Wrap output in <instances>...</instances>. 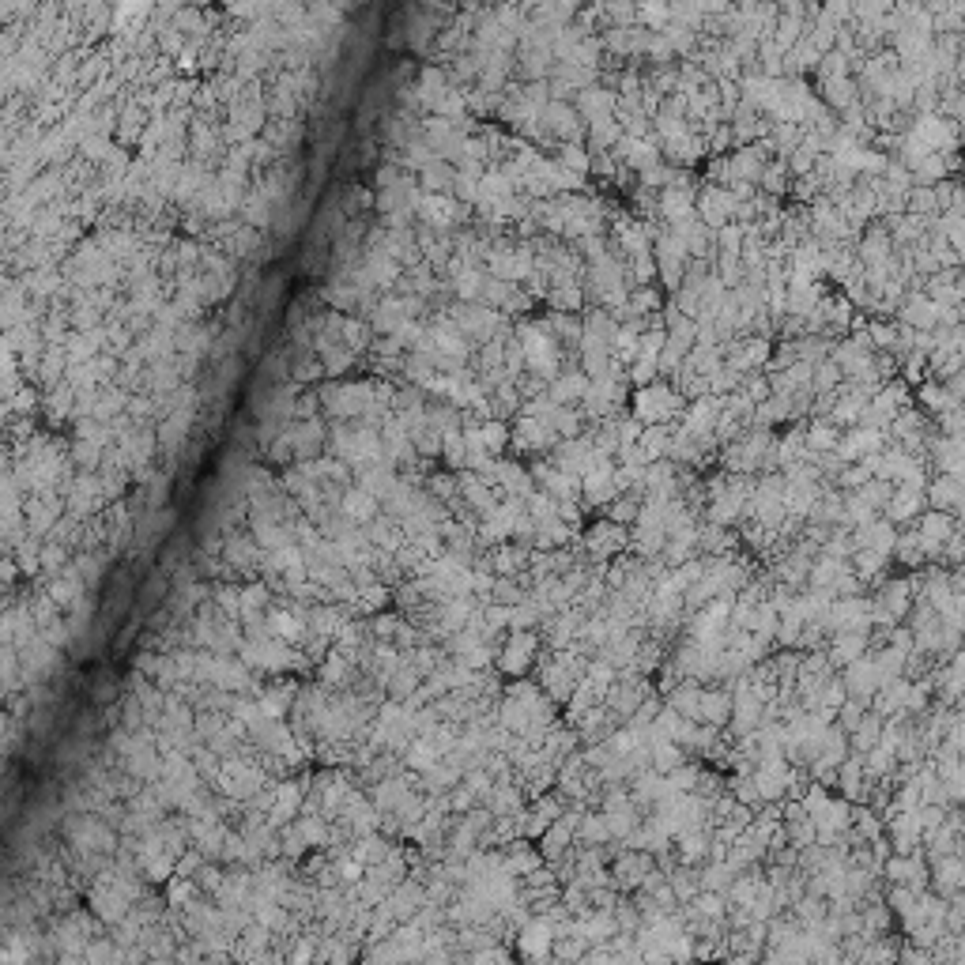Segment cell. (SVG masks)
<instances>
[{
    "label": "cell",
    "instance_id": "21",
    "mask_svg": "<svg viewBox=\"0 0 965 965\" xmlns=\"http://www.w3.org/2000/svg\"><path fill=\"white\" fill-rule=\"evenodd\" d=\"M460 498H464L468 509H475L483 521L498 509V491H494V483L479 472H460Z\"/></svg>",
    "mask_w": 965,
    "mask_h": 965
},
{
    "label": "cell",
    "instance_id": "25",
    "mask_svg": "<svg viewBox=\"0 0 965 965\" xmlns=\"http://www.w3.org/2000/svg\"><path fill=\"white\" fill-rule=\"evenodd\" d=\"M732 702H736V694L728 687H705L702 694V724H709V728H724V724H732Z\"/></svg>",
    "mask_w": 965,
    "mask_h": 965
},
{
    "label": "cell",
    "instance_id": "30",
    "mask_svg": "<svg viewBox=\"0 0 965 965\" xmlns=\"http://www.w3.org/2000/svg\"><path fill=\"white\" fill-rule=\"evenodd\" d=\"M913 400H916V408L924 411L928 419H939V415H947V411L958 404L943 381H924L920 389H913Z\"/></svg>",
    "mask_w": 965,
    "mask_h": 965
},
{
    "label": "cell",
    "instance_id": "31",
    "mask_svg": "<svg viewBox=\"0 0 965 965\" xmlns=\"http://www.w3.org/2000/svg\"><path fill=\"white\" fill-rule=\"evenodd\" d=\"M453 185H457V166L453 163H430L419 174V189H423L426 197H453Z\"/></svg>",
    "mask_w": 965,
    "mask_h": 965
},
{
    "label": "cell",
    "instance_id": "41",
    "mask_svg": "<svg viewBox=\"0 0 965 965\" xmlns=\"http://www.w3.org/2000/svg\"><path fill=\"white\" fill-rule=\"evenodd\" d=\"M641 502H645V498H638V494H619V498L604 509V517L622 524V528H630V524H638L641 517Z\"/></svg>",
    "mask_w": 965,
    "mask_h": 965
},
{
    "label": "cell",
    "instance_id": "10",
    "mask_svg": "<svg viewBox=\"0 0 965 965\" xmlns=\"http://www.w3.org/2000/svg\"><path fill=\"white\" fill-rule=\"evenodd\" d=\"M619 464L615 460H600L589 475H581V506L585 509H607L615 498H619Z\"/></svg>",
    "mask_w": 965,
    "mask_h": 965
},
{
    "label": "cell",
    "instance_id": "28",
    "mask_svg": "<svg viewBox=\"0 0 965 965\" xmlns=\"http://www.w3.org/2000/svg\"><path fill=\"white\" fill-rule=\"evenodd\" d=\"M340 513H344L351 524H370L377 521V513H381V502H377L374 494H366L362 487H351V491L340 498Z\"/></svg>",
    "mask_w": 965,
    "mask_h": 965
},
{
    "label": "cell",
    "instance_id": "44",
    "mask_svg": "<svg viewBox=\"0 0 965 965\" xmlns=\"http://www.w3.org/2000/svg\"><path fill=\"white\" fill-rule=\"evenodd\" d=\"M901 362V381L905 385H913V389H920L924 381H928V355H920V351H909Z\"/></svg>",
    "mask_w": 965,
    "mask_h": 965
},
{
    "label": "cell",
    "instance_id": "45",
    "mask_svg": "<svg viewBox=\"0 0 965 965\" xmlns=\"http://www.w3.org/2000/svg\"><path fill=\"white\" fill-rule=\"evenodd\" d=\"M871 479H875V475L867 472L864 464H845V468H841V475L834 479V487H837V491L852 494V491H860V487H867Z\"/></svg>",
    "mask_w": 965,
    "mask_h": 965
},
{
    "label": "cell",
    "instance_id": "7",
    "mask_svg": "<svg viewBox=\"0 0 965 965\" xmlns=\"http://www.w3.org/2000/svg\"><path fill=\"white\" fill-rule=\"evenodd\" d=\"M656 219L664 227H683L690 219H698V185L683 181V185H671L656 200Z\"/></svg>",
    "mask_w": 965,
    "mask_h": 965
},
{
    "label": "cell",
    "instance_id": "20",
    "mask_svg": "<svg viewBox=\"0 0 965 965\" xmlns=\"http://www.w3.org/2000/svg\"><path fill=\"white\" fill-rule=\"evenodd\" d=\"M898 325L913 328V332H935L939 328V306L924 291H909L898 306Z\"/></svg>",
    "mask_w": 965,
    "mask_h": 965
},
{
    "label": "cell",
    "instance_id": "9",
    "mask_svg": "<svg viewBox=\"0 0 965 965\" xmlns=\"http://www.w3.org/2000/svg\"><path fill=\"white\" fill-rule=\"evenodd\" d=\"M736 212H739V200L732 189H720V185H702V189H698V219H702L713 234L732 227V223H736Z\"/></svg>",
    "mask_w": 965,
    "mask_h": 965
},
{
    "label": "cell",
    "instance_id": "14",
    "mask_svg": "<svg viewBox=\"0 0 965 965\" xmlns=\"http://www.w3.org/2000/svg\"><path fill=\"white\" fill-rule=\"evenodd\" d=\"M894 257H898V249H894V238H890L883 219L867 223L860 242H856V261L864 264V268H875V264H890Z\"/></svg>",
    "mask_w": 965,
    "mask_h": 965
},
{
    "label": "cell",
    "instance_id": "18",
    "mask_svg": "<svg viewBox=\"0 0 965 965\" xmlns=\"http://www.w3.org/2000/svg\"><path fill=\"white\" fill-rule=\"evenodd\" d=\"M920 513H928V494L924 491H909V487H894V498L886 502L883 517L894 528H913L920 521Z\"/></svg>",
    "mask_w": 965,
    "mask_h": 965
},
{
    "label": "cell",
    "instance_id": "4",
    "mask_svg": "<svg viewBox=\"0 0 965 965\" xmlns=\"http://www.w3.org/2000/svg\"><path fill=\"white\" fill-rule=\"evenodd\" d=\"M558 445H562V438L555 434L551 419H536V415H517L513 419V449L521 457L543 460L551 457Z\"/></svg>",
    "mask_w": 965,
    "mask_h": 965
},
{
    "label": "cell",
    "instance_id": "12",
    "mask_svg": "<svg viewBox=\"0 0 965 965\" xmlns=\"http://www.w3.org/2000/svg\"><path fill=\"white\" fill-rule=\"evenodd\" d=\"M769 163H773V155H769L766 144L736 148L728 155V189H732V185H754V189H758V181H762Z\"/></svg>",
    "mask_w": 965,
    "mask_h": 965
},
{
    "label": "cell",
    "instance_id": "34",
    "mask_svg": "<svg viewBox=\"0 0 965 965\" xmlns=\"http://www.w3.org/2000/svg\"><path fill=\"white\" fill-rule=\"evenodd\" d=\"M479 438H483V449L491 460H502L513 449V426L502 423V419H483L479 423Z\"/></svg>",
    "mask_w": 965,
    "mask_h": 965
},
{
    "label": "cell",
    "instance_id": "38",
    "mask_svg": "<svg viewBox=\"0 0 965 965\" xmlns=\"http://www.w3.org/2000/svg\"><path fill=\"white\" fill-rule=\"evenodd\" d=\"M758 189H762L766 197H773V200L792 197V174H788L785 159H773V163L766 166V174H762V181H758Z\"/></svg>",
    "mask_w": 965,
    "mask_h": 965
},
{
    "label": "cell",
    "instance_id": "42",
    "mask_svg": "<svg viewBox=\"0 0 965 965\" xmlns=\"http://www.w3.org/2000/svg\"><path fill=\"white\" fill-rule=\"evenodd\" d=\"M841 385H845V374H841V366H837L834 359H822V362H818V366H815V385H811V389H815V396L837 393Z\"/></svg>",
    "mask_w": 965,
    "mask_h": 965
},
{
    "label": "cell",
    "instance_id": "32",
    "mask_svg": "<svg viewBox=\"0 0 965 965\" xmlns=\"http://www.w3.org/2000/svg\"><path fill=\"white\" fill-rule=\"evenodd\" d=\"M928 509H943V513H954V506L965 498V487L954 479V475H932L928 483Z\"/></svg>",
    "mask_w": 965,
    "mask_h": 965
},
{
    "label": "cell",
    "instance_id": "11",
    "mask_svg": "<svg viewBox=\"0 0 965 965\" xmlns=\"http://www.w3.org/2000/svg\"><path fill=\"white\" fill-rule=\"evenodd\" d=\"M328 430H332V426H325V415L302 419V423H295L291 430H287L298 464H310V460L328 457Z\"/></svg>",
    "mask_w": 965,
    "mask_h": 965
},
{
    "label": "cell",
    "instance_id": "15",
    "mask_svg": "<svg viewBox=\"0 0 965 965\" xmlns=\"http://www.w3.org/2000/svg\"><path fill=\"white\" fill-rule=\"evenodd\" d=\"M886 445H890L886 430H871V426H849V430L841 434L837 457L845 460V464H860V460L871 457V453H883Z\"/></svg>",
    "mask_w": 965,
    "mask_h": 965
},
{
    "label": "cell",
    "instance_id": "47",
    "mask_svg": "<svg viewBox=\"0 0 965 965\" xmlns=\"http://www.w3.org/2000/svg\"><path fill=\"white\" fill-rule=\"evenodd\" d=\"M114 690H117L114 679H99V687H95V702H110V698H114Z\"/></svg>",
    "mask_w": 965,
    "mask_h": 965
},
{
    "label": "cell",
    "instance_id": "13",
    "mask_svg": "<svg viewBox=\"0 0 965 965\" xmlns=\"http://www.w3.org/2000/svg\"><path fill=\"white\" fill-rule=\"evenodd\" d=\"M913 528H916V536H920V547L928 551V558L939 562V558H943V547H947L950 536H954V528H958V521H954V513L928 509V513H920V521H916Z\"/></svg>",
    "mask_w": 965,
    "mask_h": 965
},
{
    "label": "cell",
    "instance_id": "26",
    "mask_svg": "<svg viewBox=\"0 0 965 965\" xmlns=\"http://www.w3.org/2000/svg\"><path fill=\"white\" fill-rule=\"evenodd\" d=\"M223 558H227V566H234V570H257V562H261V543L253 540V536H242V532H227Z\"/></svg>",
    "mask_w": 965,
    "mask_h": 965
},
{
    "label": "cell",
    "instance_id": "29",
    "mask_svg": "<svg viewBox=\"0 0 965 965\" xmlns=\"http://www.w3.org/2000/svg\"><path fill=\"white\" fill-rule=\"evenodd\" d=\"M841 426H834L830 419H811L807 423V453H811V464H815L818 457H826V453H837V445H841Z\"/></svg>",
    "mask_w": 965,
    "mask_h": 965
},
{
    "label": "cell",
    "instance_id": "5",
    "mask_svg": "<svg viewBox=\"0 0 965 965\" xmlns=\"http://www.w3.org/2000/svg\"><path fill=\"white\" fill-rule=\"evenodd\" d=\"M581 543H585L589 558H596L600 566H607V562H615V558H622L626 551H630V528H622V524L600 517L596 524L585 528V540Z\"/></svg>",
    "mask_w": 965,
    "mask_h": 965
},
{
    "label": "cell",
    "instance_id": "3",
    "mask_svg": "<svg viewBox=\"0 0 965 965\" xmlns=\"http://www.w3.org/2000/svg\"><path fill=\"white\" fill-rule=\"evenodd\" d=\"M498 668L513 675V679H524L532 668H540L543 660V634H532V630H509V638L498 645Z\"/></svg>",
    "mask_w": 965,
    "mask_h": 965
},
{
    "label": "cell",
    "instance_id": "40",
    "mask_svg": "<svg viewBox=\"0 0 965 965\" xmlns=\"http://www.w3.org/2000/svg\"><path fill=\"white\" fill-rule=\"evenodd\" d=\"M905 212L916 215V219H939V197H935V189H928V185H913V193H909V200H905Z\"/></svg>",
    "mask_w": 965,
    "mask_h": 965
},
{
    "label": "cell",
    "instance_id": "8",
    "mask_svg": "<svg viewBox=\"0 0 965 965\" xmlns=\"http://www.w3.org/2000/svg\"><path fill=\"white\" fill-rule=\"evenodd\" d=\"M883 875L890 879V886H909L916 894L932 890V867H928V856L924 852H913V856H886L883 860Z\"/></svg>",
    "mask_w": 965,
    "mask_h": 965
},
{
    "label": "cell",
    "instance_id": "17",
    "mask_svg": "<svg viewBox=\"0 0 965 965\" xmlns=\"http://www.w3.org/2000/svg\"><path fill=\"white\" fill-rule=\"evenodd\" d=\"M589 389H592V377L581 370V366H566L562 374L551 381V389H547V396L555 400L558 408H581L585 404V396H589Z\"/></svg>",
    "mask_w": 965,
    "mask_h": 965
},
{
    "label": "cell",
    "instance_id": "27",
    "mask_svg": "<svg viewBox=\"0 0 965 965\" xmlns=\"http://www.w3.org/2000/svg\"><path fill=\"white\" fill-rule=\"evenodd\" d=\"M702 694L705 687L698 679H683V683H675V687L668 690V709H675L679 717L687 720H698L702 717Z\"/></svg>",
    "mask_w": 965,
    "mask_h": 965
},
{
    "label": "cell",
    "instance_id": "37",
    "mask_svg": "<svg viewBox=\"0 0 965 965\" xmlns=\"http://www.w3.org/2000/svg\"><path fill=\"white\" fill-rule=\"evenodd\" d=\"M76 396H80V389H72L68 381L46 389V415H50V423H57V419H76Z\"/></svg>",
    "mask_w": 965,
    "mask_h": 965
},
{
    "label": "cell",
    "instance_id": "19",
    "mask_svg": "<svg viewBox=\"0 0 965 965\" xmlns=\"http://www.w3.org/2000/svg\"><path fill=\"white\" fill-rule=\"evenodd\" d=\"M573 106H577V114L585 117V125L607 121V117L619 114V91H611L604 83H592V87H585V91L573 99Z\"/></svg>",
    "mask_w": 965,
    "mask_h": 965
},
{
    "label": "cell",
    "instance_id": "36",
    "mask_svg": "<svg viewBox=\"0 0 965 965\" xmlns=\"http://www.w3.org/2000/svg\"><path fill=\"white\" fill-rule=\"evenodd\" d=\"M264 140L276 148V155L279 151H291V148H298L302 144V121L298 117H287V121H268V129H264Z\"/></svg>",
    "mask_w": 965,
    "mask_h": 965
},
{
    "label": "cell",
    "instance_id": "43",
    "mask_svg": "<svg viewBox=\"0 0 965 965\" xmlns=\"http://www.w3.org/2000/svg\"><path fill=\"white\" fill-rule=\"evenodd\" d=\"M577 837H581L585 845H604L607 837H611V830H607V818H604V815H592V811H581V822H577Z\"/></svg>",
    "mask_w": 965,
    "mask_h": 965
},
{
    "label": "cell",
    "instance_id": "22",
    "mask_svg": "<svg viewBox=\"0 0 965 965\" xmlns=\"http://www.w3.org/2000/svg\"><path fill=\"white\" fill-rule=\"evenodd\" d=\"M898 536H901V528H894L886 517H875V521L864 524V528H852V543H856V551H883V555H890V558H894Z\"/></svg>",
    "mask_w": 965,
    "mask_h": 965
},
{
    "label": "cell",
    "instance_id": "46",
    "mask_svg": "<svg viewBox=\"0 0 965 965\" xmlns=\"http://www.w3.org/2000/svg\"><path fill=\"white\" fill-rule=\"evenodd\" d=\"M374 204V193L370 189H362V185H347L344 200H340V212L347 215V219H355V215L362 212V208H370Z\"/></svg>",
    "mask_w": 965,
    "mask_h": 965
},
{
    "label": "cell",
    "instance_id": "24",
    "mask_svg": "<svg viewBox=\"0 0 965 965\" xmlns=\"http://www.w3.org/2000/svg\"><path fill=\"white\" fill-rule=\"evenodd\" d=\"M867 653H871V638L867 634H830V641H826V656H830L834 671L852 668Z\"/></svg>",
    "mask_w": 965,
    "mask_h": 965
},
{
    "label": "cell",
    "instance_id": "48",
    "mask_svg": "<svg viewBox=\"0 0 965 965\" xmlns=\"http://www.w3.org/2000/svg\"><path fill=\"white\" fill-rule=\"evenodd\" d=\"M954 72H958V83L965 87V50H962V57H958V68H954Z\"/></svg>",
    "mask_w": 965,
    "mask_h": 965
},
{
    "label": "cell",
    "instance_id": "6",
    "mask_svg": "<svg viewBox=\"0 0 965 965\" xmlns=\"http://www.w3.org/2000/svg\"><path fill=\"white\" fill-rule=\"evenodd\" d=\"M540 121H543V136H547V140H558V148H562V144H585L589 125H585V117L577 114L573 102L551 99V106L543 110Z\"/></svg>",
    "mask_w": 965,
    "mask_h": 965
},
{
    "label": "cell",
    "instance_id": "23",
    "mask_svg": "<svg viewBox=\"0 0 965 965\" xmlns=\"http://www.w3.org/2000/svg\"><path fill=\"white\" fill-rule=\"evenodd\" d=\"M818 99L826 102L837 117H845L849 110L860 106V80L856 76H841V80H822L818 83Z\"/></svg>",
    "mask_w": 965,
    "mask_h": 965
},
{
    "label": "cell",
    "instance_id": "16",
    "mask_svg": "<svg viewBox=\"0 0 965 965\" xmlns=\"http://www.w3.org/2000/svg\"><path fill=\"white\" fill-rule=\"evenodd\" d=\"M472 215H468V208L460 204L457 197H426L423 193V204H419V223L430 230H453L460 227V223H468Z\"/></svg>",
    "mask_w": 965,
    "mask_h": 965
},
{
    "label": "cell",
    "instance_id": "2",
    "mask_svg": "<svg viewBox=\"0 0 965 965\" xmlns=\"http://www.w3.org/2000/svg\"><path fill=\"white\" fill-rule=\"evenodd\" d=\"M445 317L460 328V336H464L472 347H487V344H494V340L509 336V317L506 313L491 310L487 302H453Z\"/></svg>",
    "mask_w": 965,
    "mask_h": 965
},
{
    "label": "cell",
    "instance_id": "33",
    "mask_svg": "<svg viewBox=\"0 0 965 965\" xmlns=\"http://www.w3.org/2000/svg\"><path fill=\"white\" fill-rule=\"evenodd\" d=\"M849 566L864 585H883L886 570H890V555H883V551H852Z\"/></svg>",
    "mask_w": 965,
    "mask_h": 965
},
{
    "label": "cell",
    "instance_id": "39",
    "mask_svg": "<svg viewBox=\"0 0 965 965\" xmlns=\"http://www.w3.org/2000/svg\"><path fill=\"white\" fill-rule=\"evenodd\" d=\"M555 163L566 166V170H570V174H577V178H589V174H592V155H589V148H585V144H562V148H558V155H555Z\"/></svg>",
    "mask_w": 965,
    "mask_h": 965
},
{
    "label": "cell",
    "instance_id": "35",
    "mask_svg": "<svg viewBox=\"0 0 965 965\" xmlns=\"http://www.w3.org/2000/svg\"><path fill=\"white\" fill-rule=\"evenodd\" d=\"M883 732H886V720L879 717V713H867V717L860 720V728H856V732H852V736H849L852 754H867V751H875V747L883 743Z\"/></svg>",
    "mask_w": 965,
    "mask_h": 965
},
{
    "label": "cell",
    "instance_id": "1",
    "mask_svg": "<svg viewBox=\"0 0 965 965\" xmlns=\"http://www.w3.org/2000/svg\"><path fill=\"white\" fill-rule=\"evenodd\" d=\"M630 415L641 426H671L675 419L687 415V396L679 393L671 381H653L645 389H634L630 396Z\"/></svg>",
    "mask_w": 965,
    "mask_h": 965
}]
</instances>
